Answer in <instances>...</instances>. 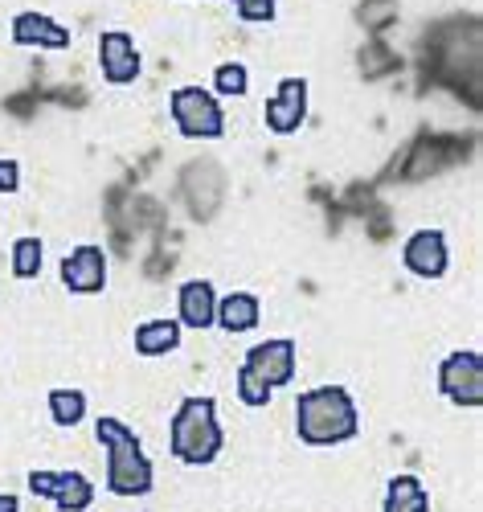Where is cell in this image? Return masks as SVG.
Returning a JSON list of instances; mask_svg holds the SVG:
<instances>
[{"label": "cell", "instance_id": "7a4b0ae2", "mask_svg": "<svg viewBox=\"0 0 483 512\" xmlns=\"http://www.w3.org/2000/svg\"><path fill=\"white\" fill-rule=\"evenodd\" d=\"M95 439L107 451V488L115 496H148L152 492V459L144 455L136 431L127 422L103 414L95 422Z\"/></svg>", "mask_w": 483, "mask_h": 512}, {"label": "cell", "instance_id": "5bb4252c", "mask_svg": "<svg viewBox=\"0 0 483 512\" xmlns=\"http://www.w3.org/2000/svg\"><path fill=\"white\" fill-rule=\"evenodd\" d=\"M262 316V304L258 295L250 291H230L226 300H217V312H213V324H222L226 332H250Z\"/></svg>", "mask_w": 483, "mask_h": 512}, {"label": "cell", "instance_id": "ba28073f", "mask_svg": "<svg viewBox=\"0 0 483 512\" xmlns=\"http://www.w3.org/2000/svg\"><path fill=\"white\" fill-rule=\"evenodd\" d=\"M99 66L111 87H127V82L140 78V50H136V41H131V33H123V29L99 33Z\"/></svg>", "mask_w": 483, "mask_h": 512}, {"label": "cell", "instance_id": "4fadbf2b", "mask_svg": "<svg viewBox=\"0 0 483 512\" xmlns=\"http://www.w3.org/2000/svg\"><path fill=\"white\" fill-rule=\"evenodd\" d=\"M177 312H181V328H213V312H217V291L209 279H189L177 291Z\"/></svg>", "mask_w": 483, "mask_h": 512}, {"label": "cell", "instance_id": "ffe728a7", "mask_svg": "<svg viewBox=\"0 0 483 512\" xmlns=\"http://www.w3.org/2000/svg\"><path fill=\"white\" fill-rule=\"evenodd\" d=\"M238 17L242 21H275V0H242Z\"/></svg>", "mask_w": 483, "mask_h": 512}, {"label": "cell", "instance_id": "7c38bea8", "mask_svg": "<svg viewBox=\"0 0 483 512\" xmlns=\"http://www.w3.org/2000/svg\"><path fill=\"white\" fill-rule=\"evenodd\" d=\"M13 41L17 46H37V50H66L70 46V29H62L46 13H17L13 17Z\"/></svg>", "mask_w": 483, "mask_h": 512}, {"label": "cell", "instance_id": "2e32d148", "mask_svg": "<svg viewBox=\"0 0 483 512\" xmlns=\"http://www.w3.org/2000/svg\"><path fill=\"white\" fill-rule=\"evenodd\" d=\"M430 508V492L422 488L418 476H393L385 484V508L381 512H426Z\"/></svg>", "mask_w": 483, "mask_h": 512}, {"label": "cell", "instance_id": "e0dca14e", "mask_svg": "<svg viewBox=\"0 0 483 512\" xmlns=\"http://www.w3.org/2000/svg\"><path fill=\"white\" fill-rule=\"evenodd\" d=\"M50 418L58 426H78L86 418V394L82 390H50Z\"/></svg>", "mask_w": 483, "mask_h": 512}, {"label": "cell", "instance_id": "3957f363", "mask_svg": "<svg viewBox=\"0 0 483 512\" xmlns=\"http://www.w3.org/2000/svg\"><path fill=\"white\" fill-rule=\"evenodd\" d=\"M295 365H299V349H295L291 336L262 340V345H254L246 353V361L238 369V398L246 406H267L271 390L295 381Z\"/></svg>", "mask_w": 483, "mask_h": 512}, {"label": "cell", "instance_id": "ac0fdd59", "mask_svg": "<svg viewBox=\"0 0 483 512\" xmlns=\"http://www.w3.org/2000/svg\"><path fill=\"white\" fill-rule=\"evenodd\" d=\"M41 242L37 238H17V246H13V275L17 279H37L41 275Z\"/></svg>", "mask_w": 483, "mask_h": 512}, {"label": "cell", "instance_id": "6da1fadb", "mask_svg": "<svg viewBox=\"0 0 483 512\" xmlns=\"http://www.w3.org/2000/svg\"><path fill=\"white\" fill-rule=\"evenodd\" d=\"M295 431H299V443L307 447H336V443L357 439L361 414H357L353 394L344 386L303 390L295 398Z\"/></svg>", "mask_w": 483, "mask_h": 512}, {"label": "cell", "instance_id": "52a82bcc", "mask_svg": "<svg viewBox=\"0 0 483 512\" xmlns=\"http://www.w3.org/2000/svg\"><path fill=\"white\" fill-rule=\"evenodd\" d=\"M29 492L46 496L62 512H86L95 504V484L82 472H29Z\"/></svg>", "mask_w": 483, "mask_h": 512}, {"label": "cell", "instance_id": "9c48e42d", "mask_svg": "<svg viewBox=\"0 0 483 512\" xmlns=\"http://www.w3.org/2000/svg\"><path fill=\"white\" fill-rule=\"evenodd\" d=\"M402 263L418 279H443L447 263H451L443 230H418V234H410L406 246H402Z\"/></svg>", "mask_w": 483, "mask_h": 512}, {"label": "cell", "instance_id": "44dd1931", "mask_svg": "<svg viewBox=\"0 0 483 512\" xmlns=\"http://www.w3.org/2000/svg\"><path fill=\"white\" fill-rule=\"evenodd\" d=\"M17 189H21V164L0 160V193H17Z\"/></svg>", "mask_w": 483, "mask_h": 512}, {"label": "cell", "instance_id": "9a60e30c", "mask_svg": "<svg viewBox=\"0 0 483 512\" xmlns=\"http://www.w3.org/2000/svg\"><path fill=\"white\" fill-rule=\"evenodd\" d=\"M181 345V320H148L136 328V353L140 357H164Z\"/></svg>", "mask_w": 483, "mask_h": 512}, {"label": "cell", "instance_id": "5b68a950", "mask_svg": "<svg viewBox=\"0 0 483 512\" xmlns=\"http://www.w3.org/2000/svg\"><path fill=\"white\" fill-rule=\"evenodd\" d=\"M168 111H172V119H177L181 136H189V140H217V136L226 132L222 103H217V95H209L205 87H181V91H172Z\"/></svg>", "mask_w": 483, "mask_h": 512}, {"label": "cell", "instance_id": "603a6c76", "mask_svg": "<svg viewBox=\"0 0 483 512\" xmlns=\"http://www.w3.org/2000/svg\"><path fill=\"white\" fill-rule=\"evenodd\" d=\"M234 5H242V0H234Z\"/></svg>", "mask_w": 483, "mask_h": 512}, {"label": "cell", "instance_id": "d6986e66", "mask_svg": "<svg viewBox=\"0 0 483 512\" xmlns=\"http://www.w3.org/2000/svg\"><path fill=\"white\" fill-rule=\"evenodd\" d=\"M246 87H250V74H246V66H242V62H226V66H217V74H213V91H217V95L238 99V95H246Z\"/></svg>", "mask_w": 483, "mask_h": 512}, {"label": "cell", "instance_id": "277c9868", "mask_svg": "<svg viewBox=\"0 0 483 512\" xmlns=\"http://www.w3.org/2000/svg\"><path fill=\"white\" fill-rule=\"evenodd\" d=\"M168 447L189 467H205L222 455L226 435H222V422H217V402L213 398H185L177 418H172Z\"/></svg>", "mask_w": 483, "mask_h": 512}, {"label": "cell", "instance_id": "8992f818", "mask_svg": "<svg viewBox=\"0 0 483 512\" xmlns=\"http://www.w3.org/2000/svg\"><path fill=\"white\" fill-rule=\"evenodd\" d=\"M438 390L455 406H483V357L475 349L451 353L438 365Z\"/></svg>", "mask_w": 483, "mask_h": 512}, {"label": "cell", "instance_id": "7402d4cb", "mask_svg": "<svg viewBox=\"0 0 483 512\" xmlns=\"http://www.w3.org/2000/svg\"><path fill=\"white\" fill-rule=\"evenodd\" d=\"M17 508H21V500L13 492H0V512H17Z\"/></svg>", "mask_w": 483, "mask_h": 512}, {"label": "cell", "instance_id": "30bf717a", "mask_svg": "<svg viewBox=\"0 0 483 512\" xmlns=\"http://www.w3.org/2000/svg\"><path fill=\"white\" fill-rule=\"evenodd\" d=\"M267 127L275 136H291L307 119V78H283L279 91L267 99Z\"/></svg>", "mask_w": 483, "mask_h": 512}, {"label": "cell", "instance_id": "8fae6325", "mask_svg": "<svg viewBox=\"0 0 483 512\" xmlns=\"http://www.w3.org/2000/svg\"><path fill=\"white\" fill-rule=\"evenodd\" d=\"M62 283L74 295H99L107 287V254L99 246H78L62 259Z\"/></svg>", "mask_w": 483, "mask_h": 512}]
</instances>
